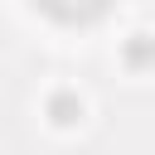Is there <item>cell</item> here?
<instances>
[{
  "label": "cell",
  "mask_w": 155,
  "mask_h": 155,
  "mask_svg": "<svg viewBox=\"0 0 155 155\" xmlns=\"http://www.w3.org/2000/svg\"><path fill=\"white\" fill-rule=\"evenodd\" d=\"M48 15H58V19H97L111 0H39Z\"/></svg>",
  "instance_id": "obj_1"
},
{
  "label": "cell",
  "mask_w": 155,
  "mask_h": 155,
  "mask_svg": "<svg viewBox=\"0 0 155 155\" xmlns=\"http://www.w3.org/2000/svg\"><path fill=\"white\" fill-rule=\"evenodd\" d=\"M48 111H53V121H58V126H68V121H73V116H78L82 107H78V97H68V92H58V97L48 102Z\"/></svg>",
  "instance_id": "obj_2"
},
{
  "label": "cell",
  "mask_w": 155,
  "mask_h": 155,
  "mask_svg": "<svg viewBox=\"0 0 155 155\" xmlns=\"http://www.w3.org/2000/svg\"><path fill=\"white\" fill-rule=\"evenodd\" d=\"M126 53H131V58H136V63H140V58H150V44H145V34H136V44H131V48H126Z\"/></svg>",
  "instance_id": "obj_3"
}]
</instances>
